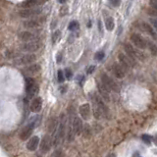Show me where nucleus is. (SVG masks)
<instances>
[{
    "mask_svg": "<svg viewBox=\"0 0 157 157\" xmlns=\"http://www.w3.org/2000/svg\"><path fill=\"white\" fill-rule=\"evenodd\" d=\"M58 1L60 2V3L64 4V3H66V2H67V0H58Z\"/></svg>",
    "mask_w": 157,
    "mask_h": 157,
    "instance_id": "58836bf2",
    "label": "nucleus"
},
{
    "mask_svg": "<svg viewBox=\"0 0 157 157\" xmlns=\"http://www.w3.org/2000/svg\"><path fill=\"white\" fill-rule=\"evenodd\" d=\"M26 91L30 97H33L38 92V85L32 78H26Z\"/></svg>",
    "mask_w": 157,
    "mask_h": 157,
    "instance_id": "39448f33",
    "label": "nucleus"
},
{
    "mask_svg": "<svg viewBox=\"0 0 157 157\" xmlns=\"http://www.w3.org/2000/svg\"><path fill=\"white\" fill-rule=\"evenodd\" d=\"M54 134H55L52 139V144L54 146H57V145L60 144V142L62 141V139L65 136V118H64V115H62V119L60 121V124L58 125L57 131Z\"/></svg>",
    "mask_w": 157,
    "mask_h": 157,
    "instance_id": "f257e3e1",
    "label": "nucleus"
},
{
    "mask_svg": "<svg viewBox=\"0 0 157 157\" xmlns=\"http://www.w3.org/2000/svg\"><path fill=\"white\" fill-rule=\"evenodd\" d=\"M78 27H80V25H78V23L77 21H72L71 23L69 24V27L68 29L70 30H76L78 29Z\"/></svg>",
    "mask_w": 157,
    "mask_h": 157,
    "instance_id": "cd10ccee",
    "label": "nucleus"
},
{
    "mask_svg": "<svg viewBox=\"0 0 157 157\" xmlns=\"http://www.w3.org/2000/svg\"><path fill=\"white\" fill-rule=\"evenodd\" d=\"M71 124H72L73 130H74L76 136H80V134H82L83 128V122H82V120H81V118L75 116L74 120H73V122Z\"/></svg>",
    "mask_w": 157,
    "mask_h": 157,
    "instance_id": "f8f14e48",
    "label": "nucleus"
},
{
    "mask_svg": "<svg viewBox=\"0 0 157 157\" xmlns=\"http://www.w3.org/2000/svg\"><path fill=\"white\" fill-rule=\"evenodd\" d=\"M156 1H157V0H156Z\"/></svg>",
    "mask_w": 157,
    "mask_h": 157,
    "instance_id": "a19ab883",
    "label": "nucleus"
},
{
    "mask_svg": "<svg viewBox=\"0 0 157 157\" xmlns=\"http://www.w3.org/2000/svg\"><path fill=\"white\" fill-rule=\"evenodd\" d=\"M154 141H155V144H157V136H156V137H155V139H154Z\"/></svg>",
    "mask_w": 157,
    "mask_h": 157,
    "instance_id": "ea45409f",
    "label": "nucleus"
},
{
    "mask_svg": "<svg viewBox=\"0 0 157 157\" xmlns=\"http://www.w3.org/2000/svg\"><path fill=\"white\" fill-rule=\"evenodd\" d=\"M51 145H52L51 136H50L49 134H45V136H43V139H41L40 145H39V148H40V149H39V150H40V152L42 154H45L50 150Z\"/></svg>",
    "mask_w": 157,
    "mask_h": 157,
    "instance_id": "9d476101",
    "label": "nucleus"
},
{
    "mask_svg": "<svg viewBox=\"0 0 157 157\" xmlns=\"http://www.w3.org/2000/svg\"><path fill=\"white\" fill-rule=\"evenodd\" d=\"M36 61V56L35 54H25L20 57H17L14 60L16 65H30Z\"/></svg>",
    "mask_w": 157,
    "mask_h": 157,
    "instance_id": "423d86ee",
    "label": "nucleus"
},
{
    "mask_svg": "<svg viewBox=\"0 0 157 157\" xmlns=\"http://www.w3.org/2000/svg\"><path fill=\"white\" fill-rule=\"evenodd\" d=\"M35 122H33V123H30V124L28 125L27 127L21 132V134H20V139H21L22 141H27V139L32 136L33 130L35 129Z\"/></svg>",
    "mask_w": 157,
    "mask_h": 157,
    "instance_id": "9b49d317",
    "label": "nucleus"
},
{
    "mask_svg": "<svg viewBox=\"0 0 157 157\" xmlns=\"http://www.w3.org/2000/svg\"><path fill=\"white\" fill-rule=\"evenodd\" d=\"M104 56H105V54H104V52L103 51H99V52H97L96 54H95V59L96 60H98V61H100V60H102L103 58H104Z\"/></svg>",
    "mask_w": 157,
    "mask_h": 157,
    "instance_id": "7c9ffc66",
    "label": "nucleus"
},
{
    "mask_svg": "<svg viewBox=\"0 0 157 157\" xmlns=\"http://www.w3.org/2000/svg\"><path fill=\"white\" fill-rule=\"evenodd\" d=\"M95 70V66H91L88 69V74H91L92 72H93Z\"/></svg>",
    "mask_w": 157,
    "mask_h": 157,
    "instance_id": "e433bc0d",
    "label": "nucleus"
},
{
    "mask_svg": "<svg viewBox=\"0 0 157 157\" xmlns=\"http://www.w3.org/2000/svg\"><path fill=\"white\" fill-rule=\"evenodd\" d=\"M131 40H132V42L139 49H144L147 47V40L144 39L141 35H139V33H133V35H131Z\"/></svg>",
    "mask_w": 157,
    "mask_h": 157,
    "instance_id": "1a4fd4ad",
    "label": "nucleus"
},
{
    "mask_svg": "<svg viewBox=\"0 0 157 157\" xmlns=\"http://www.w3.org/2000/svg\"><path fill=\"white\" fill-rule=\"evenodd\" d=\"M44 18H37V17H33V18H30L29 20L25 21L23 25L25 28L28 29H37V28L41 27V25L44 23Z\"/></svg>",
    "mask_w": 157,
    "mask_h": 157,
    "instance_id": "6e6552de",
    "label": "nucleus"
},
{
    "mask_svg": "<svg viewBox=\"0 0 157 157\" xmlns=\"http://www.w3.org/2000/svg\"><path fill=\"white\" fill-rule=\"evenodd\" d=\"M111 2V4L115 7H119L120 4H121V0H109Z\"/></svg>",
    "mask_w": 157,
    "mask_h": 157,
    "instance_id": "f704fd0d",
    "label": "nucleus"
},
{
    "mask_svg": "<svg viewBox=\"0 0 157 157\" xmlns=\"http://www.w3.org/2000/svg\"><path fill=\"white\" fill-rule=\"evenodd\" d=\"M147 13L149 14L150 16L157 17V8L149 7V8H148V9H147Z\"/></svg>",
    "mask_w": 157,
    "mask_h": 157,
    "instance_id": "c85d7f7f",
    "label": "nucleus"
},
{
    "mask_svg": "<svg viewBox=\"0 0 157 157\" xmlns=\"http://www.w3.org/2000/svg\"><path fill=\"white\" fill-rule=\"evenodd\" d=\"M112 73L117 78H123L125 77V70L124 68L119 65L118 63H114L112 65Z\"/></svg>",
    "mask_w": 157,
    "mask_h": 157,
    "instance_id": "2eb2a0df",
    "label": "nucleus"
},
{
    "mask_svg": "<svg viewBox=\"0 0 157 157\" xmlns=\"http://www.w3.org/2000/svg\"><path fill=\"white\" fill-rule=\"evenodd\" d=\"M57 126H58V122L55 118H51L48 122V132L49 133H55L56 132V129H57Z\"/></svg>",
    "mask_w": 157,
    "mask_h": 157,
    "instance_id": "4be33fe9",
    "label": "nucleus"
},
{
    "mask_svg": "<svg viewBox=\"0 0 157 157\" xmlns=\"http://www.w3.org/2000/svg\"><path fill=\"white\" fill-rule=\"evenodd\" d=\"M72 76H73V74H72L71 70H70V69H66L65 70V77L68 78V80H70V78H72Z\"/></svg>",
    "mask_w": 157,
    "mask_h": 157,
    "instance_id": "c9c22d12",
    "label": "nucleus"
},
{
    "mask_svg": "<svg viewBox=\"0 0 157 157\" xmlns=\"http://www.w3.org/2000/svg\"><path fill=\"white\" fill-rule=\"evenodd\" d=\"M45 0H26L25 2L21 4L22 8H33V7H38L41 4H43Z\"/></svg>",
    "mask_w": 157,
    "mask_h": 157,
    "instance_id": "a211bd4d",
    "label": "nucleus"
},
{
    "mask_svg": "<svg viewBox=\"0 0 157 157\" xmlns=\"http://www.w3.org/2000/svg\"><path fill=\"white\" fill-rule=\"evenodd\" d=\"M40 36L38 30H24L19 35V37L23 41H33L37 40Z\"/></svg>",
    "mask_w": 157,
    "mask_h": 157,
    "instance_id": "0eeeda50",
    "label": "nucleus"
},
{
    "mask_svg": "<svg viewBox=\"0 0 157 157\" xmlns=\"http://www.w3.org/2000/svg\"><path fill=\"white\" fill-rule=\"evenodd\" d=\"M141 139H142V141L145 142V144H149L150 142H151V139H152V137H151L150 136H148V134H144V136H141Z\"/></svg>",
    "mask_w": 157,
    "mask_h": 157,
    "instance_id": "c756f323",
    "label": "nucleus"
},
{
    "mask_svg": "<svg viewBox=\"0 0 157 157\" xmlns=\"http://www.w3.org/2000/svg\"><path fill=\"white\" fill-rule=\"evenodd\" d=\"M68 12H69V9H68V7H67V6H63L60 9V15L62 17L65 16L66 14H68Z\"/></svg>",
    "mask_w": 157,
    "mask_h": 157,
    "instance_id": "473e14b6",
    "label": "nucleus"
},
{
    "mask_svg": "<svg viewBox=\"0 0 157 157\" xmlns=\"http://www.w3.org/2000/svg\"><path fill=\"white\" fill-rule=\"evenodd\" d=\"M150 23L152 24V27L157 30V17H154V18L150 19Z\"/></svg>",
    "mask_w": 157,
    "mask_h": 157,
    "instance_id": "72a5a7b5",
    "label": "nucleus"
},
{
    "mask_svg": "<svg viewBox=\"0 0 157 157\" xmlns=\"http://www.w3.org/2000/svg\"><path fill=\"white\" fill-rule=\"evenodd\" d=\"M40 65H38V64H35V63H33L32 65L29 66L28 68L25 69V72L29 73V74H36V73H38L40 71Z\"/></svg>",
    "mask_w": 157,
    "mask_h": 157,
    "instance_id": "412c9836",
    "label": "nucleus"
},
{
    "mask_svg": "<svg viewBox=\"0 0 157 157\" xmlns=\"http://www.w3.org/2000/svg\"><path fill=\"white\" fill-rule=\"evenodd\" d=\"M98 91H99V93L101 94V96L104 98L105 100H107L109 101V99H110V97H109V89L106 88V86L103 85V83H98Z\"/></svg>",
    "mask_w": 157,
    "mask_h": 157,
    "instance_id": "aec40b11",
    "label": "nucleus"
},
{
    "mask_svg": "<svg viewBox=\"0 0 157 157\" xmlns=\"http://www.w3.org/2000/svg\"><path fill=\"white\" fill-rule=\"evenodd\" d=\"M124 48H125V51L127 52V54L130 56V57L132 59H136V58H139V59H141L142 58V54H141L139 51H136V49L134 48L133 46L131 45V44H129V43H125L124 44Z\"/></svg>",
    "mask_w": 157,
    "mask_h": 157,
    "instance_id": "ddd939ff",
    "label": "nucleus"
},
{
    "mask_svg": "<svg viewBox=\"0 0 157 157\" xmlns=\"http://www.w3.org/2000/svg\"><path fill=\"white\" fill-rule=\"evenodd\" d=\"M142 26H144V30H145V32H146L150 36H152L154 39H156V40H157V33L154 32V30L152 29V27L149 26L148 24H145V23L142 24Z\"/></svg>",
    "mask_w": 157,
    "mask_h": 157,
    "instance_id": "5701e85b",
    "label": "nucleus"
},
{
    "mask_svg": "<svg viewBox=\"0 0 157 157\" xmlns=\"http://www.w3.org/2000/svg\"><path fill=\"white\" fill-rule=\"evenodd\" d=\"M98 29L100 30V33H102V27H101V22L98 21Z\"/></svg>",
    "mask_w": 157,
    "mask_h": 157,
    "instance_id": "4c0bfd02",
    "label": "nucleus"
},
{
    "mask_svg": "<svg viewBox=\"0 0 157 157\" xmlns=\"http://www.w3.org/2000/svg\"><path fill=\"white\" fill-rule=\"evenodd\" d=\"M38 144H39V139H38V136H35L30 137V141H28L27 148H28V149H29L30 151H35V150H36V148H37Z\"/></svg>",
    "mask_w": 157,
    "mask_h": 157,
    "instance_id": "6ab92c4d",
    "label": "nucleus"
},
{
    "mask_svg": "<svg viewBox=\"0 0 157 157\" xmlns=\"http://www.w3.org/2000/svg\"><path fill=\"white\" fill-rule=\"evenodd\" d=\"M82 133L83 134V136L86 137V139L91 137V126H89L88 124H86L85 126H83Z\"/></svg>",
    "mask_w": 157,
    "mask_h": 157,
    "instance_id": "393cba45",
    "label": "nucleus"
},
{
    "mask_svg": "<svg viewBox=\"0 0 157 157\" xmlns=\"http://www.w3.org/2000/svg\"><path fill=\"white\" fill-rule=\"evenodd\" d=\"M42 108V99L40 97H36L33 100L30 104V111L33 113H38Z\"/></svg>",
    "mask_w": 157,
    "mask_h": 157,
    "instance_id": "f3484780",
    "label": "nucleus"
},
{
    "mask_svg": "<svg viewBox=\"0 0 157 157\" xmlns=\"http://www.w3.org/2000/svg\"><path fill=\"white\" fill-rule=\"evenodd\" d=\"M42 12V9L38 7H33V8H23L22 10L19 11V15L21 18H33V17H37L40 15Z\"/></svg>",
    "mask_w": 157,
    "mask_h": 157,
    "instance_id": "f03ea898",
    "label": "nucleus"
},
{
    "mask_svg": "<svg viewBox=\"0 0 157 157\" xmlns=\"http://www.w3.org/2000/svg\"><path fill=\"white\" fill-rule=\"evenodd\" d=\"M57 76H58V81H59V82H60V83H63L64 80H65V77H64L63 72L61 71V70H59V71H58Z\"/></svg>",
    "mask_w": 157,
    "mask_h": 157,
    "instance_id": "2f4dec72",
    "label": "nucleus"
},
{
    "mask_svg": "<svg viewBox=\"0 0 157 157\" xmlns=\"http://www.w3.org/2000/svg\"><path fill=\"white\" fill-rule=\"evenodd\" d=\"M101 83L109 89V91H113L116 92L120 91V88L118 86L117 83H115V81L109 77L107 74H105V73H102L101 74Z\"/></svg>",
    "mask_w": 157,
    "mask_h": 157,
    "instance_id": "20e7f679",
    "label": "nucleus"
},
{
    "mask_svg": "<svg viewBox=\"0 0 157 157\" xmlns=\"http://www.w3.org/2000/svg\"><path fill=\"white\" fill-rule=\"evenodd\" d=\"M114 20L113 18H111V17H109V18H107L105 20V28L106 30H109V32H111V30H114Z\"/></svg>",
    "mask_w": 157,
    "mask_h": 157,
    "instance_id": "b1692460",
    "label": "nucleus"
},
{
    "mask_svg": "<svg viewBox=\"0 0 157 157\" xmlns=\"http://www.w3.org/2000/svg\"><path fill=\"white\" fill-rule=\"evenodd\" d=\"M61 37V32L60 30H55L54 33H53L52 35V42L53 43H56L57 41H59V39Z\"/></svg>",
    "mask_w": 157,
    "mask_h": 157,
    "instance_id": "bb28decb",
    "label": "nucleus"
},
{
    "mask_svg": "<svg viewBox=\"0 0 157 157\" xmlns=\"http://www.w3.org/2000/svg\"><path fill=\"white\" fill-rule=\"evenodd\" d=\"M147 48L150 50L151 54L153 56H157V46L153 42L147 40Z\"/></svg>",
    "mask_w": 157,
    "mask_h": 157,
    "instance_id": "a878e982",
    "label": "nucleus"
},
{
    "mask_svg": "<svg viewBox=\"0 0 157 157\" xmlns=\"http://www.w3.org/2000/svg\"><path fill=\"white\" fill-rule=\"evenodd\" d=\"M78 112H80L81 117L83 118V120H88L89 117H91V105L88 103H85V104L81 105L80 108H78Z\"/></svg>",
    "mask_w": 157,
    "mask_h": 157,
    "instance_id": "4468645a",
    "label": "nucleus"
},
{
    "mask_svg": "<svg viewBox=\"0 0 157 157\" xmlns=\"http://www.w3.org/2000/svg\"><path fill=\"white\" fill-rule=\"evenodd\" d=\"M42 42L39 40H33V41H25L23 44H21V49L23 51L27 52H35L38 51L42 47Z\"/></svg>",
    "mask_w": 157,
    "mask_h": 157,
    "instance_id": "7ed1b4c3",
    "label": "nucleus"
},
{
    "mask_svg": "<svg viewBox=\"0 0 157 157\" xmlns=\"http://www.w3.org/2000/svg\"><path fill=\"white\" fill-rule=\"evenodd\" d=\"M119 60L125 68H131V67H134V63H136V61H134V59H132L130 56L127 57V56H125L123 54H119Z\"/></svg>",
    "mask_w": 157,
    "mask_h": 157,
    "instance_id": "dca6fc26",
    "label": "nucleus"
}]
</instances>
